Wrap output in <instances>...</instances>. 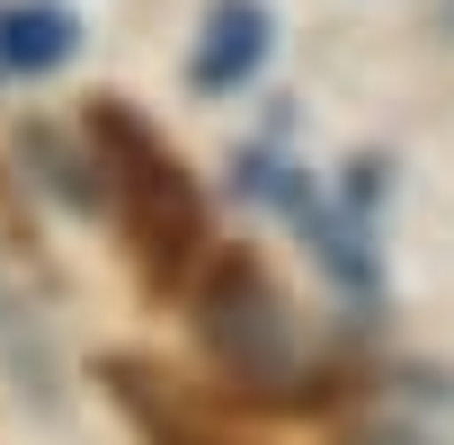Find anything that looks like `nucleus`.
I'll use <instances>...</instances> for the list:
<instances>
[{
	"instance_id": "obj_5",
	"label": "nucleus",
	"mask_w": 454,
	"mask_h": 445,
	"mask_svg": "<svg viewBox=\"0 0 454 445\" xmlns=\"http://www.w3.org/2000/svg\"><path fill=\"white\" fill-rule=\"evenodd\" d=\"M107 383H116V401L143 418V436H152V445H232L214 418H196V410H187L152 365H125V356H116V365H107Z\"/></svg>"
},
{
	"instance_id": "obj_4",
	"label": "nucleus",
	"mask_w": 454,
	"mask_h": 445,
	"mask_svg": "<svg viewBox=\"0 0 454 445\" xmlns=\"http://www.w3.org/2000/svg\"><path fill=\"white\" fill-rule=\"evenodd\" d=\"M81 54V19L54 10V0H0V72L10 81H36V72H63Z\"/></svg>"
},
{
	"instance_id": "obj_3",
	"label": "nucleus",
	"mask_w": 454,
	"mask_h": 445,
	"mask_svg": "<svg viewBox=\"0 0 454 445\" xmlns=\"http://www.w3.org/2000/svg\"><path fill=\"white\" fill-rule=\"evenodd\" d=\"M268 54H277V19L259 0H214L205 27H196V54H187V81L205 98H232V90H250L268 72Z\"/></svg>"
},
{
	"instance_id": "obj_2",
	"label": "nucleus",
	"mask_w": 454,
	"mask_h": 445,
	"mask_svg": "<svg viewBox=\"0 0 454 445\" xmlns=\"http://www.w3.org/2000/svg\"><path fill=\"white\" fill-rule=\"evenodd\" d=\"M90 134H98V169H107V187L125 205V241H134L143 277L152 285H178L205 259V196H196V178L178 169V152L134 107H98Z\"/></svg>"
},
{
	"instance_id": "obj_1",
	"label": "nucleus",
	"mask_w": 454,
	"mask_h": 445,
	"mask_svg": "<svg viewBox=\"0 0 454 445\" xmlns=\"http://www.w3.org/2000/svg\"><path fill=\"white\" fill-rule=\"evenodd\" d=\"M196 339H205V356L223 374H232L241 392H259V401L321 392V356H312V339L294 330L286 294L268 285V268L250 250H214L205 259V277H196Z\"/></svg>"
},
{
	"instance_id": "obj_6",
	"label": "nucleus",
	"mask_w": 454,
	"mask_h": 445,
	"mask_svg": "<svg viewBox=\"0 0 454 445\" xmlns=\"http://www.w3.org/2000/svg\"><path fill=\"white\" fill-rule=\"evenodd\" d=\"M0 374L19 383V401H54V347H45V321H36V303L0 277Z\"/></svg>"
},
{
	"instance_id": "obj_7",
	"label": "nucleus",
	"mask_w": 454,
	"mask_h": 445,
	"mask_svg": "<svg viewBox=\"0 0 454 445\" xmlns=\"http://www.w3.org/2000/svg\"><path fill=\"white\" fill-rule=\"evenodd\" d=\"M356 445H436V436H419V427H365Z\"/></svg>"
}]
</instances>
